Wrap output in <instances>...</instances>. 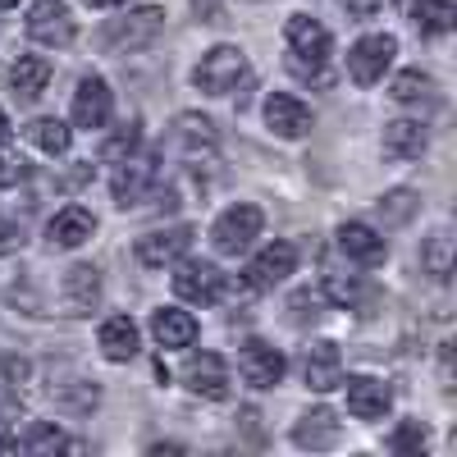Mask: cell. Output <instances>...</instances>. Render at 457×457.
<instances>
[{
  "label": "cell",
  "mask_w": 457,
  "mask_h": 457,
  "mask_svg": "<svg viewBox=\"0 0 457 457\" xmlns=\"http://www.w3.org/2000/svg\"><path fill=\"white\" fill-rule=\"evenodd\" d=\"M23 137H28L37 151H46V156H64L69 142H73L69 124H64V120H55V114H42V120H32V124L23 129Z\"/></svg>",
  "instance_id": "cell-25"
},
{
  "label": "cell",
  "mask_w": 457,
  "mask_h": 457,
  "mask_svg": "<svg viewBox=\"0 0 457 457\" xmlns=\"http://www.w3.org/2000/svg\"><path fill=\"white\" fill-rule=\"evenodd\" d=\"M379 211H385L389 224H403V220L416 211V193H407V187H398V193H385V197H379Z\"/></svg>",
  "instance_id": "cell-34"
},
{
  "label": "cell",
  "mask_w": 457,
  "mask_h": 457,
  "mask_svg": "<svg viewBox=\"0 0 457 457\" xmlns=\"http://www.w3.org/2000/svg\"><path fill=\"white\" fill-rule=\"evenodd\" d=\"M19 5V0H0V10H14Z\"/></svg>",
  "instance_id": "cell-43"
},
{
  "label": "cell",
  "mask_w": 457,
  "mask_h": 457,
  "mask_svg": "<svg viewBox=\"0 0 457 457\" xmlns=\"http://www.w3.org/2000/svg\"><path fill=\"white\" fill-rule=\"evenodd\" d=\"M46 83H51V60H46V55H19V60H14V69H10L14 96L32 101V96L46 92Z\"/></svg>",
  "instance_id": "cell-24"
},
{
  "label": "cell",
  "mask_w": 457,
  "mask_h": 457,
  "mask_svg": "<svg viewBox=\"0 0 457 457\" xmlns=\"http://www.w3.org/2000/svg\"><path fill=\"white\" fill-rule=\"evenodd\" d=\"M187 247H193V228L174 224V228H156V234H142L137 238V261L146 270H161V265H174Z\"/></svg>",
  "instance_id": "cell-12"
},
{
  "label": "cell",
  "mask_w": 457,
  "mask_h": 457,
  "mask_svg": "<svg viewBox=\"0 0 457 457\" xmlns=\"http://www.w3.org/2000/svg\"><path fill=\"white\" fill-rule=\"evenodd\" d=\"M23 379H28V361H14V357L0 361V411H10L19 403Z\"/></svg>",
  "instance_id": "cell-31"
},
{
  "label": "cell",
  "mask_w": 457,
  "mask_h": 457,
  "mask_svg": "<svg viewBox=\"0 0 457 457\" xmlns=\"http://www.w3.org/2000/svg\"><path fill=\"white\" fill-rule=\"evenodd\" d=\"M10 142V120H5V110H0V146Z\"/></svg>",
  "instance_id": "cell-42"
},
{
  "label": "cell",
  "mask_w": 457,
  "mask_h": 457,
  "mask_svg": "<svg viewBox=\"0 0 457 457\" xmlns=\"http://www.w3.org/2000/svg\"><path fill=\"white\" fill-rule=\"evenodd\" d=\"M394 55H398V42H394L389 32L361 37V42L348 51V73H353V83H357V87H375V83L389 73Z\"/></svg>",
  "instance_id": "cell-5"
},
{
  "label": "cell",
  "mask_w": 457,
  "mask_h": 457,
  "mask_svg": "<svg viewBox=\"0 0 457 457\" xmlns=\"http://www.w3.org/2000/svg\"><path fill=\"white\" fill-rule=\"evenodd\" d=\"M421 265H426L435 279H448V275H453V234H448V228H435V234L426 238Z\"/></svg>",
  "instance_id": "cell-29"
},
{
  "label": "cell",
  "mask_w": 457,
  "mask_h": 457,
  "mask_svg": "<svg viewBox=\"0 0 457 457\" xmlns=\"http://www.w3.org/2000/svg\"><path fill=\"white\" fill-rule=\"evenodd\" d=\"M174 142L187 151V156H202V151L215 146V124L202 120V114H179L174 120Z\"/></svg>",
  "instance_id": "cell-27"
},
{
  "label": "cell",
  "mask_w": 457,
  "mask_h": 457,
  "mask_svg": "<svg viewBox=\"0 0 457 457\" xmlns=\"http://www.w3.org/2000/svg\"><path fill=\"white\" fill-rule=\"evenodd\" d=\"M421 151H426V124H416V120L385 124V156L389 161H416Z\"/></svg>",
  "instance_id": "cell-23"
},
{
  "label": "cell",
  "mask_w": 457,
  "mask_h": 457,
  "mask_svg": "<svg viewBox=\"0 0 457 457\" xmlns=\"http://www.w3.org/2000/svg\"><path fill=\"white\" fill-rule=\"evenodd\" d=\"M325 293H329V302H338V307H353V302L361 297V284L353 275H329L325 279Z\"/></svg>",
  "instance_id": "cell-35"
},
{
  "label": "cell",
  "mask_w": 457,
  "mask_h": 457,
  "mask_svg": "<svg viewBox=\"0 0 457 457\" xmlns=\"http://www.w3.org/2000/svg\"><path fill=\"white\" fill-rule=\"evenodd\" d=\"M19 448L23 453H37V457H46V453H64V448H79V444H73L60 426H51V421H37L23 439H19Z\"/></svg>",
  "instance_id": "cell-28"
},
{
  "label": "cell",
  "mask_w": 457,
  "mask_h": 457,
  "mask_svg": "<svg viewBox=\"0 0 457 457\" xmlns=\"http://www.w3.org/2000/svg\"><path fill=\"white\" fill-rule=\"evenodd\" d=\"M174 293H179L183 302H193V307H211V302H220V293H224L220 265H211V261H183V256H179Z\"/></svg>",
  "instance_id": "cell-8"
},
{
  "label": "cell",
  "mask_w": 457,
  "mask_h": 457,
  "mask_svg": "<svg viewBox=\"0 0 457 457\" xmlns=\"http://www.w3.org/2000/svg\"><path fill=\"white\" fill-rule=\"evenodd\" d=\"M92 234H96V215L83 211V206H64L46 224V243L51 247H83Z\"/></svg>",
  "instance_id": "cell-18"
},
{
  "label": "cell",
  "mask_w": 457,
  "mask_h": 457,
  "mask_svg": "<svg viewBox=\"0 0 457 457\" xmlns=\"http://www.w3.org/2000/svg\"><path fill=\"white\" fill-rule=\"evenodd\" d=\"M284 37H288V51H293V64L297 69H307V64L320 69L329 60V32L312 14H293L288 28H284Z\"/></svg>",
  "instance_id": "cell-9"
},
{
  "label": "cell",
  "mask_w": 457,
  "mask_h": 457,
  "mask_svg": "<svg viewBox=\"0 0 457 457\" xmlns=\"http://www.w3.org/2000/svg\"><path fill=\"white\" fill-rule=\"evenodd\" d=\"M426 444H430V435H426V426H421V421L398 426V430H394V439H389V448H394V453H403V457H421V453H426Z\"/></svg>",
  "instance_id": "cell-32"
},
{
  "label": "cell",
  "mask_w": 457,
  "mask_h": 457,
  "mask_svg": "<svg viewBox=\"0 0 457 457\" xmlns=\"http://www.w3.org/2000/svg\"><path fill=\"white\" fill-rule=\"evenodd\" d=\"M137 142H142V129H137V120H133V124H124L114 137H105V146H101V161H124V156H133Z\"/></svg>",
  "instance_id": "cell-33"
},
{
  "label": "cell",
  "mask_w": 457,
  "mask_h": 457,
  "mask_svg": "<svg viewBox=\"0 0 457 457\" xmlns=\"http://www.w3.org/2000/svg\"><path fill=\"white\" fill-rule=\"evenodd\" d=\"M161 28H165V10H161V5H137V10H129V14H120V19L105 23V46H110L114 55L146 51V46L161 37Z\"/></svg>",
  "instance_id": "cell-2"
},
{
  "label": "cell",
  "mask_w": 457,
  "mask_h": 457,
  "mask_svg": "<svg viewBox=\"0 0 457 457\" xmlns=\"http://www.w3.org/2000/svg\"><path fill=\"white\" fill-rule=\"evenodd\" d=\"M379 5H385V0H343V10L357 14V19H375V14H379Z\"/></svg>",
  "instance_id": "cell-38"
},
{
  "label": "cell",
  "mask_w": 457,
  "mask_h": 457,
  "mask_svg": "<svg viewBox=\"0 0 457 457\" xmlns=\"http://www.w3.org/2000/svg\"><path fill=\"white\" fill-rule=\"evenodd\" d=\"M28 37L37 46H69L73 37H79V23H73L69 5L64 0H37V5L28 10Z\"/></svg>",
  "instance_id": "cell-6"
},
{
  "label": "cell",
  "mask_w": 457,
  "mask_h": 457,
  "mask_svg": "<svg viewBox=\"0 0 457 457\" xmlns=\"http://www.w3.org/2000/svg\"><path fill=\"white\" fill-rule=\"evenodd\" d=\"M343 389H348V411L357 416V421H379V416L389 411L394 394L385 379H375V375H348V379H338Z\"/></svg>",
  "instance_id": "cell-13"
},
{
  "label": "cell",
  "mask_w": 457,
  "mask_h": 457,
  "mask_svg": "<svg viewBox=\"0 0 457 457\" xmlns=\"http://www.w3.org/2000/svg\"><path fill=\"white\" fill-rule=\"evenodd\" d=\"M265 124L279 137H307L312 133V110L288 92H270L265 96Z\"/></svg>",
  "instance_id": "cell-16"
},
{
  "label": "cell",
  "mask_w": 457,
  "mask_h": 457,
  "mask_svg": "<svg viewBox=\"0 0 457 457\" xmlns=\"http://www.w3.org/2000/svg\"><path fill=\"white\" fill-rule=\"evenodd\" d=\"M247 79H252V69H247L243 46H211L202 55V64L193 69V83L206 96H228V92H238Z\"/></svg>",
  "instance_id": "cell-1"
},
{
  "label": "cell",
  "mask_w": 457,
  "mask_h": 457,
  "mask_svg": "<svg viewBox=\"0 0 457 457\" xmlns=\"http://www.w3.org/2000/svg\"><path fill=\"white\" fill-rule=\"evenodd\" d=\"M83 5H92V10H114V5H124V0H83Z\"/></svg>",
  "instance_id": "cell-41"
},
{
  "label": "cell",
  "mask_w": 457,
  "mask_h": 457,
  "mask_svg": "<svg viewBox=\"0 0 457 457\" xmlns=\"http://www.w3.org/2000/svg\"><path fill=\"white\" fill-rule=\"evenodd\" d=\"M338 247H343V256H353V261H361V265H379L385 261V234L379 228H370L366 220H348V224H338Z\"/></svg>",
  "instance_id": "cell-17"
},
{
  "label": "cell",
  "mask_w": 457,
  "mask_h": 457,
  "mask_svg": "<svg viewBox=\"0 0 457 457\" xmlns=\"http://www.w3.org/2000/svg\"><path fill=\"white\" fill-rule=\"evenodd\" d=\"M261 224H265L261 206L238 202V206H228V211L215 220L211 243H215V252H220V256H238V252H247V247H252V238L261 234Z\"/></svg>",
  "instance_id": "cell-3"
},
{
  "label": "cell",
  "mask_w": 457,
  "mask_h": 457,
  "mask_svg": "<svg viewBox=\"0 0 457 457\" xmlns=\"http://www.w3.org/2000/svg\"><path fill=\"white\" fill-rule=\"evenodd\" d=\"M60 302H64V316H92L96 302H101V270L96 265H73L60 284Z\"/></svg>",
  "instance_id": "cell-15"
},
{
  "label": "cell",
  "mask_w": 457,
  "mask_h": 457,
  "mask_svg": "<svg viewBox=\"0 0 457 457\" xmlns=\"http://www.w3.org/2000/svg\"><path fill=\"white\" fill-rule=\"evenodd\" d=\"M110 110H114L110 83L96 79V73H87V79L73 87V124H79V129H105Z\"/></svg>",
  "instance_id": "cell-14"
},
{
  "label": "cell",
  "mask_w": 457,
  "mask_h": 457,
  "mask_svg": "<svg viewBox=\"0 0 457 457\" xmlns=\"http://www.w3.org/2000/svg\"><path fill=\"white\" fill-rule=\"evenodd\" d=\"M338 435H343V426H338V416H334L329 407L307 411V416H302V421L293 426V444H297V448H312V453L334 448V444H338Z\"/></svg>",
  "instance_id": "cell-19"
},
{
  "label": "cell",
  "mask_w": 457,
  "mask_h": 457,
  "mask_svg": "<svg viewBox=\"0 0 457 457\" xmlns=\"http://www.w3.org/2000/svg\"><path fill=\"white\" fill-rule=\"evenodd\" d=\"M307 385L316 389V394H329V389H338V379H343V357H338V348L329 338H320V343H312L307 348Z\"/></svg>",
  "instance_id": "cell-20"
},
{
  "label": "cell",
  "mask_w": 457,
  "mask_h": 457,
  "mask_svg": "<svg viewBox=\"0 0 457 457\" xmlns=\"http://www.w3.org/2000/svg\"><path fill=\"white\" fill-rule=\"evenodd\" d=\"M183 385L193 389L197 398H211V403H220V398H228V366L215 357V353H193L183 361Z\"/></svg>",
  "instance_id": "cell-11"
},
{
  "label": "cell",
  "mask_w": 457,
  "mask_h": 457,
  "mask_svg": "<svg viewBox=\"0 0 457 457\" xmlns=\"http://www.w3.org/2000/svg\"><path fill=\"white\" fill-rule=\"evenodd\" d=\"M293 270H297V247H293V243H270V247H261V252L252 256V265H247L243 279H247L252 293H265V288L284 284Z\"/></svg>",
  "instance_id": "cell-10"
},
{
  "label": "cell",
  "mask_w": 457,
  "mask_h": 457,
  "mask_svg": "<svg viewBox=\"0 0 457 457\" xmlns=\"http://www.w3.org/2000/svg\"><path fill=\"white\" fill-rule=\"evenodd\" d=\"M288 361L279 348H270L265 338H247L243 348H238V375L247 379L252 389H275L279 379H284Z\"/></svg>",
  "instance_id": "cell-7"
},
{
  "label": "cell",
  "mask_w": 457,
  "mask_h": 457,
  "mask_svg": "<svg viewBox=\"0 0 457 457\" xmlns=\"http://www.w3.org/2000/svg\"><path fill=\"white\" fill-rule=\"evenodd\" d=\"M151 338H156L161 348H193L197 320L179 307H161V312H151Z\"/></svg>",
  "instance_id": "cell-21"
},
{
  "label": "cell",
  "mask_w": 457,
  "mask_h": 457,
  "mask_svg": "<svg viewBox=\"0 0 457 457\" xmlns=\"http://www.w3.org/2000/svg\"><path fill=\"white\" fill-rule=\"evenodd\" d=\"M411 23L426 37H444L457 23V5L453 0H411Z\"/></svg>",
  "instance_id": "cell-26"
},
{
  "label": "cell",
  "mask_w": 457,
  "mask_h": 457,
  "mask_svg": "<svg viewBox=\"0 0 457 457\" xmlns=\"http://www.w3.org/2000/svg\"><path fill=\"white\" fill-rule=\"evenodd\" d=\"M96 343H101V357H105V361H133L142 334H137V325H133L129 316H110V320L101 325Z\"/></svg>",
  "instance_id": "cell-22"
},
{
  "label": "cell",
  "mask_w": 457,
  "mask_h": 457,
  "mask_svg": "<svg viewBox=\"0 0 457 457\" xmlns=\"http://www.w3.org/2000/svg\"><path fill=\"white\" fill-rule=\"evenodd\" d=\"M23 170H28V165H23L19 156H10V151H0V187H14V183L23 179Z\"/></svg>",
  "instance_id": "cell-36"
},
{
  "label": "cell",
  "mask_w": 457,
  "mask_h": 457,
  "mask_svg": "<svg viewBox=\"0 0 457 457\" xmlns=\"http://www.w3.org/2000/svg\"><path fill=\"white\" fill-rule=\"evenodd\" d=\"M0 453H19V435L0 426Z\"/></svg>",
  "instance_id": "cell-39"
},
{
  "label": "cell",
  "mask_w": 457,
  "mask_h": 457,
  "mask_svg": "<svg viewBox=\"0 0 457 457\" xmlns=\"http://www.w3.org/2000/svg\"><path fill=\"white\" fill-rule=\"evenodd\" d=\"M23 243V228L14 224V220H5V215H0V256H5V252H14Z\"/></svg>",
  "instance_id": "cell-37"
},
{
  "label": "cell",
  "mask_w": 457,
  "mask_h": 457,
  "mask_svg": "<svg viewBox=\"0 0 457 457\" xmlns=\"http://www.w3.org/2000/svg\"><path fill=\"white\" fill-rule=\"evenodd\" d=\"M193 10H197V14H215L220 0H193Z\"/></svg>",
  "instance_id": "cell-40"
},
{
  "label": "cell",
  "mask_w": 457,
  "mask_h": 457,
  "mask_svg": "<svg viewBox=\"0 0 457 457\" xmlns=\"http://www.w3.org/2000/svg\"><path fill=\"white\" fill-rule=\"evenodd\" d=\"M161 183V165L156 156H124L120 170L110 179V193H114V206L129 211V206H142L151 197V187Z\"/></svg>",
  "instance_id": "cell-4"
},
{
  "label": "cell",
  "mask_w": 457,
  "mask_h": 457,
  "mask_svg": "<svg viewBox=\"0 0 457 457\" xmlns=\"http://www.w3.org/2000/svg\"><path fill=\"white\" fill-rule=\"evenodd\" d=\"M394 101H403V105L435 101V79H430V73H421V69L398 73V79H394Z\"/></svg>",
  "instance_id": "cell-30"
}]
</instances>
